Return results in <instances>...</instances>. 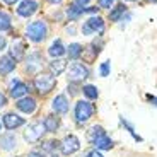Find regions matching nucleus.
I'll return each instance as SVG.
<instances>
[{
    "instance_id": "obj_1",
    "label": "nucleus",
    "mask_w": 157,
    "mask_h": 157,
    "mask_svg": "<svg viewBox=\"0 0 157 157\" xmlns=\"http://www.w3.org/2000/svg\"><path fill=\"white\" fill-rule=\"evenodd\" d=\"M26 34H28V38L31 39V41H34V43H41L44 38H46L48 34V26L44 21H34V22H31L28 26V29H26Z\"/></svg>"
},
{
    "instance_id": "obj_2",
    "label": "nucleus",
    "mask_w": 157,
    "mask_h": 157,
    "mask_svg": "<svg viewBox=\"0 0 157 157\" xmlns=\"http://www.w3.org/2000/svg\"><path fill=\"white\" fill-rule=\"evenodd\" d=\"M55 84H56V80L51 74H39L34 78V87L38 89L39 94H48L55 87Z\"/></svg>"
},
{
    "instance_id": "obj_3",
    "label": "nucleus",
    "mask_w": 157,
    "mask_h": 157,
    "mask_svg": "<svg viewBox=\"0 0 157 157\" xmlns=\"http://www.w3.org/2000/svg\"><path fill=\"white\" fill-rule=\"evenodd\" d=\"M94 114V106L87 101H78L75 106V118L78 123H86L87 120H90Z\"/></svg>"
},
{
    "instance_id": "obj_4",
    "label": "nucleus",
    "mask_w": 157,
    "mask_h": 157,
    "mask_svg": "<svg viewBox=\"0 0 157 157\" xmlns=\"http://www.w3.org/2000/svg\"><path fill=\"white\" fill-rule=\"evenodd\" d=\"M68 80L70 82H82L84 78L89 77V70L84 67L82 63H74L70 68H68Z\"/></svg>"
},
{
    "instance_id": "obj_5",
    "label": "nucleus",
    "mask_w": 157,
    "mask_h": 157,
    "mask_svg": "<svg viewBox=\"0 0 157 157\" xmlns=\"http://www.w3.org/2000/svg\"><path fill=\"white\" fill-rule=\"evenodd\" d=\"M60 149H62V154L63 155H70V154L77 152L80 149V142L75 135H67L63 138V142L60 144Z\"/></svg>"
},
{
    "instance_id": "obj_6",
    "label": "nucleus",
    "mask_w": 157,
    "mask_h": 157,
    "mask_svg": "<svg viewBox=\"0 0 157 157\" xmlns=\"http://www.w3.org/2000/svg\"><path fill=\"white\" fill-rule=\"evenodd\" d=\"M82 33H86V34H92V33H104V21L101 19L99 16L96 17H90L89 21H87L86 24L82 26Z\"/></svg>"
},
{
    "instance_id": "obj_7",
    "label": "nucleus",
    "mask_w": 157,
    "mask_h": 157,
    "mask_svg": "<svg viewBox=\"0 0 157 157\" xmlns=\"http://www.w3.org/2000/svg\"><path fill=\"white\" fill-rule=\"evenodd\" d=\"M44 132H46V130H44V126L41 125V123H33V125L28 126V130H26L24 137H26V140H28V142L34 144V142H38L39 138L43 137Z\"/></svg>"
},
{
    "instance_id": "obj_8",
    "label": "nucleus",
    "mask_w": 157,
    "mask_h": 157,
    "mask_svg": "<svg viewBox=\"0 0 157 157\" xmlns=\"http://www.w3.org/2000/svg\"><path fill=\"white\" fill-rule=\"evenodd\" d=\"M41 67H43V55L33 53V55L28 56V60H26V70H28L29 74H36V72H39Z\"/></svg>"
},
{
    "instance_id": "obj_9",
    "label": "nucleus",
    "mask_w": 157,
    "mask_h": 157,
    "mask_svg": "<svg viewBox=\"0 0 157 157\" xmlns=\"http://www.w3.org/2000/svg\"><path fill=\"white\" fill-rule=\"evenodd\" d=\"M36 10H38V2H34V0H22L17 7V14L22 17L33 16Z\"/></svg>"
},
{
    "instance_id": "obj_10",
    "label": "nucleus",
    "mask_w": 157,
    "mask_h": 157,
    "mask_svg": "<svg viewBox=\"0 0 157 157\" xmlns=\"http://www.w3.org/2000/svg\"><path fill=\"white\" fill-rule=\"evenodd\" d=\"M4 125H5V128H9V130H16V128H19L21 125H24V118L17 116V114H14V113H7L4 116Z\"/></svg>"
},
{
    "instance_id": "obj_11",
    "label": "nucleus",
    "mask_w": 157,
    "mask_h": 157,
    "mask_svg": "<svg viewBox=\"0 0 157 157\" xmlns=\"http://www.w3.org/2000/svg\"><path fill=\"white\" fill-rule=\"evenodd\" d=\"M36 106H38V102L33 98H24V99H19V101H17V108H19L22 113H28V114L34 113Z\"/></svg>"
},
{
    "instance_id": "obj_12",
    "label": "nucleus",
    "mask_w": 157,
    "mask_h": 157,
    "mask_svg": "<svg viewBox=\"0 0 157 157\" xmlns=\"http://www.w3.org/2000/svg\"><path fill=\"white\" fill-rule=\"evenodd\" d=\"M53 109L56 111V113H60V114H65L68 111V99L65 98L63 94H60V96H56L55 99H53Z\"/></svg>"
},
{
    "instance_id": "obj_13",
    "label": "nucleus",
    "mask_w": 157,
    "mask_h": 157,
    "mask_svg": "<svg viewBox=\"0 0 157 157\" xmlns=\"http://www.w3.org/2000/svg\"><path fill=\"white\" fill-rule=\"evenodd\" d=\"M16 68V60L12 56H2L0 58V75H9Z\"/></svg>"
},
{
    "instance_id": "obj_14",
    "label": "nucleus",
    "mask_w": 157,
    "mask_h": 157,
    "mask_svg": "<svg viewBox=\"0 0 157 157\" xmlns=\"http://www.w3.org/2000/svg\"><path fill=\"white\" fill-rule=\"evenodd\" d=\"M28 86L26 84H22V82H19V80H16V82L12 84V87H10V96L12 98H22V96H26L28 94Z\"/></svg>"
},
{
    "instance_id": "obj_15",
    "label": "nucleus",
    "mask_w": 157,
    "mask_h": 157,
    "mask_svg": "<svg viewBox=\"0 0 157 157\" xmlns=\"http://www.w3.org/2000/svg\"><path fill=\"white\" fill-rule=\"evenodd\" d=\"M43 126L46 132H56L60 126V120L58 116H55V114H48L46 118H44V121H43Z\"/></svg>"
},
{
    "instance_id": "obj_16",
    "label": "nucleus",
    "mask_w": 157,
    "mask_h": 157,
    "mask_svg": "<svg viewBox=\"0 0 157 157\" xmlns=\"http://www.w3.org/2000/svg\"><path fill=\"white\" fill-rule=\"evenodd\" d=\"M48 53H50L53 58H58V56H62L63 53H65V48H63L62 41H60V39H55V41L51 43V46L48 48Z\"/></svg>"
},
{
    "instance_id": "obj_17",
    "label": "nucleus",
    "mask_w": 157,
    "mask_h": 157,
    "mask_svg": "<svg viewBox=\"0 0 157 157\" xmlns=\"http://www.w3.org/2000/svg\"><path fill=\"white\" fill-rule=\"evenodd\" d=\"M84 12H86V9H84V7H80L78 4H74V5H70V7L67 9V16H68V19H70V21H77Z\"/></svg>"
},
{
    "instance_id": "obj_18",
    "label": "nucleus",
    "mask_w": 157,
    "mask_h": 157,
    "mask_svg": "<svg viewBox=\"0 0 157 157\" xmlns=\"http://www.w3.org/2000/svg\"><path fill=\"white\" fill-rule=\"evenodd\" d=\"M10 56L14 60H21L24 56V44L22 41H16V43H12V48H10Z\"/></svg>"
},
{
    "instance_id": "obj_19",
    "label": "nucleus",
    "mask_w": 157,
    "mask_h": 157,
    "mask_svg": "<svg viewBox=\"0 0 157 157\" xmlns=\"http://www.w3.org/2000/svg\"><path fill=\"white\" fill-rule=\"evenodd\" d=\"M65 68H67V62H65V60L56 58V60H53V62L50 63V70L53 72L55 75H60Z\"/></svg>"
},
{
    "instance_id": "obj_20",
    "label": "nucleus",
    "mask_w": 157,
    "mask_h": 157,
    "mask_svg": "<svg viewBox=\"0 0 157 157\" xmlns=\"http://www.w3.org/2000/svg\"><path fill=\"white\" fill-rule=\"evenodd\" d=\"M12 28V19L5 10L0 9V31H9Z\"/></svg>"
},
{
    "instance_id": "obj_21",
    "label": "nucleus",
    "mask_w": 157,
    "mask_h": 157,
    "mask_svg": "<svg viewBox=\"0 0 157 157\" xmlns=\"http://www.w3.org/2000/svg\"><path fill=\"white\" fill-rule=\"evenodd\" d=\"M104 137V130H102V126H92V128L89 130V133H87V138H89L90 144H94L98 138Z\"/></svg>"
},
{
    "instance_id": "obj_22",
    "label": "nucleus",
    "mask_w": 157,
    "mask_h": 157,
    "mask_svg": "<svg viewBox=\"0 0 157 157\" xmlns=\"http://www.w3.org/2000/svg\"><path fill=\"white\" fill-rule=\"evenodd\" d=\"M94 145H96V149H99V150H109L111 147H113V140L104 135V137L98 138V140L94 142Z\"/></svg>"
},
{
    "instance_id": "obj_23",
    "label": "nucleus",
    "mask_w": 157,
    "mask_h": 157,
    "mask_svg": "<svg viewBox=\"0 0 157 157\" xmlns=\"http://www.w3.org/2000/svg\"><path fill=\"white\" fill-rule=\"evenodd\" d=\"M98 53H99V50H96L94 46H87V48H84L82 50V58L86 60V62H94V58L98 56Z\"/></svg>"
},
{
    "instance_id": "obj_24",
    "label": "nucleus",
    "mask_w": 157,
    "mask_h": 157,
    "mask_svg": "<svg viewBox=\"0 0 157 157\" xmlns=\"http://www.w3.org/2000/svg\"><path fill=\"white\" fill-rule=\"evenodd\" d=\"M0 144H2V149L10 150L16 147V137L14 135H4V137L0 138Z\"/></svg>"
},
{
    "instance_id": "obj_25",
    "label": "nucleus",
    "mask_w": 157,
    "mask_h": 157,
    "mask_svg": "<svg viewBox=\"0 0 157 157\" xmlns=\"http://www.w3.org/2000/svg\"><path fill=\"white\" fill-rule=\"evenodd\" d=\"M125 10H126V7L123 4H118L116 7L113 9V10L109 12V21H120L121 19V16L125 14Z\"/></svg>"
},
{
    "instance_id": "obj_26",
    "label": "nucleus",
    "mask_w": 157,
    "mask_h": 157,
    "mask_svg": "<svg viewBox=\"0 0 157 157\" xmlns=\"http://www.w3.org/2000/svg\"><path fill=\"white\" fill-rule=\"evenodd\" d=\"M82 50H84V48L80 46L78 43L70 44V46H68V58H72V60L80 58V55H82Z\"/></svg>"
},
{
    "instance_id": "obj_27",
    "label": "nucleus",
    "mask_w": 157,
    "mask_h": 157,
    "mask_svg": "<svg viewBox=\"0 0 157 157\" xmlns=\"http://www.w3.org/2000/svg\"><path fill=\"white\" fill-rule=\"evenodd\" d=\"M82 92H84V94H86L89 99H98V96H99L96 86H84V87H82Z\"/></svg>"
},
{
    "instance_id": "obj_28",
    "label": "nucleus",
    "mask_w": 157,
    "mask_h": 157,
    "mask_svg": "<svg viewBox=\"0 0 157 157\" xmlns=\"http://www.w3.org/2000/svg\"><path fill=\"white\" fill-rule=\"evenodd\" d=\"M109 70H111L109 62H104V63L101 65V68H99V72H101V75H102V77H108V75H109Z\"/></svg>"
},
{
    "instance_id": "obj_29",
    "label": "nucleus",
    "mask_w": 157,
    "mask_h": 157,
    "mask_svg": "<svg viewBox=\"0 0 157 157\" xmlns=\"http://www.w3.org/2000/svg\"><path fill=\"white\" fill-rule=\"evenodd\" d=\"M58 145H60V144H58V142H56V140H50V142H46V144H44V150H53V149H58Z\"/></svg>"
},
{
    "instance_id": "obj_30",
    "label": "nucleus",
    "mask_w": 157,
    "mask_h": 157,
    "mask_svg": "<svg viewBox=\"0 0 157 157\" xmlns=\"http://www.w3.org/2000/svg\"><path fill=\"white\" fill-rule=\"evenodd\" d=\"M99 5H101V9H111L114 4V0H98Z\"/></svg>"
},
{
    "instance_id": "obj_31",
    "label": "nucleus",
    "mask_w": 157,
    "mask_h": 157,
    "mask_svg": "<svg viewBox=\"0 0 157 157\" xmlns=\"http://www.w3.org/2000/svg\"><path fill=\"white\" fill-rule=\"evenodd\" d=\"M87 157H102V154H101V152H98V150H92V152L87 154Z\"/></svg>"
},
{
    "instance_id": "obj_32",
    "label": "nucleus",
    "mask_w": 157,
    "mask_h": 157,
    "mask_svg": "<svg viewBox=\"0 0 157 157\" xmlns=\"http://www.w3.org/2000/svg\"><path fill=\"white\" fill-rule=\"evenodd\" d=\"M5 104H7V98L4 94H0V108H4Z\"/></svg>"
},
{
    "instance_id": "obj_33",
    "label": "nucleus",
    "mask_w": 157,
    "mask_h": 157,
    "mask_svg": "<svg viewBox=\"0 0 157 157\" xmlns=\"http://www.w3.org/2000/svg\"><path fill=\"white\" fill-rule=\"evenodd\" d=\"M4 48H5V39L2 38V36H0V51L4 50Z\"/></svg>"
},
{
    "instance_id": "obj_34",
    "label": "nucleus",
    "mask_w": 157,
    "mask_h": 157,
    "mask_svg": "<svg viewBox=\"0 0 157 157\" xmlns=\"http://www.w3.org/2000/svg\"><path fill=\"white\" fill-rule=\"evenodd\" d=\"M75 2H77L78 5H86L87 2H89V0H75Z\"/></svg>"
},
{
    "instance_id": "obj_35",
    "label": "nucleus",
    "mask_w": 157,
    "mask_h": 157,
    "mask_svg": "<svg viewBox=\"0 0 157 157\" xmlns=\"http://www.w3.org/2000/svg\"><path fill=\"white\" fill-rule=\"evenodd\" d=\"M28 157H43V155H41V154H38V152H33V154H29Z\"/></svg>"
},
{
    "instance_id": "obj_36",
    "label": "nucleus",
    "mask_w": 157,
    "mask_h": 157,
    "mask_svg": "<svg viewBox=\"0 0 157 157\" xmlns=\"http://www.w3.org/2000/svg\"><path fill=\"white\" fill-rule=\"evenodd\" d=\"M4 2H5V4H9V5H14L17 0H4Z\"/></svg>"
},
{
    "instance_id": "obj_37",
    "label": "nucleus",
    "mask_w": 157,
    "mask_h": 157,
    "mask_svg": "<svg viewBox=\"0 0 157 157\" xmlns=\"http://www.w3.org/2000/svg\"><path fill=\"white\" fill-rule=\"evenodd\" d=\"M50 4H62V0H48Z\"/></svg>"
},
{
    "instance_id": "obj_38",
    "label": "nucleus",
    "mask_w": 157,
    "mask_h": 157,
    "mask_svg": "<svg viewBox=\"0 0 157 157\" xmlns=\"http://www.w3.org/2000/svg\"><path fill=\"white\" fill-rule=\"evenodd\" d=\"M126 2H135V0H126Z\"/></svg>"
},
{
    "instance_id": "obj_39",
    "label": "nucleus",
    "mask_w": 157,
    "mask_h": 157,
    "mask_svg": "<svg viewBox=\"0 0 157 157\" xmlns=\"http://www.w3.org/2000/svg\"><path fill=\"white\" fill-rule=\"evenodd\" d=\"M149 2H157V0H149Z\"/></svg>"
},
{
    "instance_id": "obj_40",
    "label": "nucleus",
    "mask_w": 157,
    "mask_h": 157,
    "mask_svg": "<svg viewBox=\"0 0 157 157\" xmlns=\"http://www.w3.org/2000/svg\"><path fill=\"white\" fill-rule=\"evenodd\" d=\"M0 128H2V125H0Z\"/></svg>"
}]
</instances>
